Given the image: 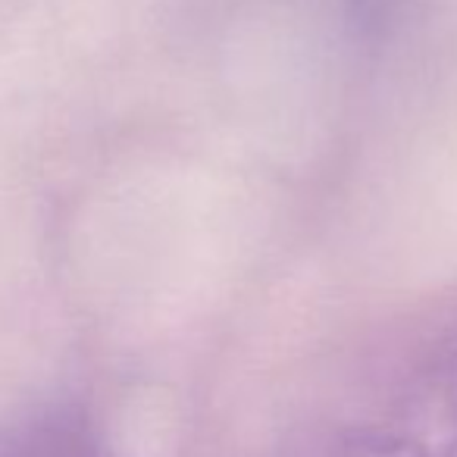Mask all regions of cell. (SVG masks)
<instances>
[{"instance_id": "6da1fadb", "label": "cell", "mask_w": 457, "mask_h": 457, "mask_svg": "<svg viewBox=\"0 0 457 457\" xmlns=\"http://www.w3.org/2000/svg\"><path fill=\"white\" fill-rule=\"evenodd\" d=\"M0 457H26V423L0 429Z\"/></svg>"}]
</instances>
